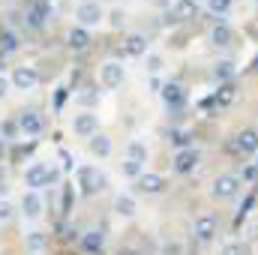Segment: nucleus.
<instances>
[{
  "mask_svg": "<svg viewBox=\"0 0 258 255\" xmlns=\"http://www.w3.org/2000/svg\"><path fill=\"white\" fill-rule=\"evenodd\" d=\"M51 180H54V171H51V168H45L42 162H33V165L27 168V174H24V183H27V186H33V189L48 186Z\"/></svg>",
  "mask_w": 258,
  "mask_h": 255,
  "instance_id": "f257e3e1",
  "label": "nucleus"
},
{
  "mask_svg": "<svg viewBox=\"0 0 258 255\" xmlns=\"http://www.w3.org/2000/svg\"><path fill=\"white\" fill-rule=\"evenodd\" d=\"M231 153H252V150H258V132L255 129H243L234 141H228L225 144Z\"/></svg>",
  "mask_w": 258,
  "mask_h": 255,
  "instance_id": "f03ea898",
  "label": "nucleus"
},
{
  "mask_svg": "<svg viewBox=\"0 0 258 255\" xmlns=\"http://www.w3.org/2000/svg\"><path fill=\"white\" fill-rule=\"evenodd\" d=\"M48 15H51V9H48V3L45 0H33L30 3V9H27V24L33 27V30H42L45 27V21H48Z\"/></svg>",
  "mask_w": 258,
  "mask_h": 255,
  "instance_id": "7ed1b4c3",
  "label": "nucleus"
},
{
  "mask_svg": "<svg viewBox=\"0 0 258 255\" xmlns=\"http://www.w3.org/2000/svg\"><path fill=\"white\" fill-rule=\"evenodd\" d=\"M237 192H240V177H234V174L216 177V183H213V195L216 198H234Z\"/></svg>",
  "mask_w": 258,
  "mask_h": 255,
  "instance_id": "20e7f679",
  "label": "nucleus"
},
{
  "mask_svg": "<svg viewBox=\"0 0 258 255\" xmlns=\"http://www.w3.org/2000/svg\"><path fill=\"white\" fill-rule=\"evenodd\" d=\"M12 81H15V87H21V90H30V87L39 81V72H36L33 66H15V72H12Z\"/></svg>",
  "mask_w": 258,
  "mask_h": 255,
  "instance_id": "39448f33",
  "label": "nucleus"
},
{
  "mask_svg": "<svg viewBox=\"0 0 258 255\" xmlns=\"http://www.w3.org/2000/svg\"><path fill=\"white\" fill-rule=\"evenodd\" d=\"M72 129H75L78 135H84V138H93L96 129H99V120H96V114H75Z\"/></svg>",
  "mask_w": 258,
  "mask_h": 255,
  "instance_id": "423d86ee",
  "label": "nucleus"
},
{
  "mask_svg": "<svg viewBox=\"0 0 258 255\" xmlns=\"http://www.w3.org/2000/svg\"><path fill=\"white\" fill-rule=\"evenodd\" d=\"M78 183H81V192L84 195H90V192H96L102 186V174L93 171V168H78Z\"/></svg>",
  "mask_w": 258,
  "mask_h": 255,
  "instance_id": "0eeeda50",
  "label": "nucleus"
},
{
  "mask_svg": "<svg viewBox=\"0 0 258 255\" xmlns=\"http://www.w3.org/2000/svg\"><path fill=\"white\" fill-rule=\"evenodd\" d=\"M75 18H78L81 24H96V21L102 18V6H99V3H81L78 12H75Z\"/></svg>",
  "mask_w": 258,
  "mask_h": 255,
  "instance_id": "6e6552de",
  "label": "nucleus"
},
{
  "mask_svg": "<svg viewBox=\"0 0 258 255\" xmlns=\"http://www.w3.org/2000/svg\"><path fill=\"white\" fill-rule=\"evenodd\" d=\"M99 75H102V84H105V87H117V84H123V66L120 63H105Z\"/></svg>",
  "mask_w": 258,
  "mask_h": 255,
  "instance_id": "1a4fd4ad",
  "label": "nucleus"
},
{
  "mask_svg": "<svg viewBox=\"0 0 258 255\" xmlns=\"http://www.w3.org/2000/svg\"><path fill=\"white\" fill-rule=\"evenodd\" d=\"M162 99H165V105H171V108H180V105L186 102V90H183L180 84H165V90H162Z\"/></svg>",
  "mask_w": 258,
  "mask_h": 255,
  "instance_id": "9d476101",
  "label": "nucleus"
},
{
  "mask_svg": "<svg viewBox=\"0 0 258 255\" xmlns=\"http://www.w3.org/2000/svg\"><path fill=\"white\" fill-rule=\"evenodd\" d=\"M195 162H198V153H195L192 147H186V150H180V153L174 156V168H177L180 174H189L195 168Z\"/></svg>",
  "mask_w": 258,
  "mask_h": 255,
  "instance_id": "9b49d317",
  "label": "nucleus"
},
{
  "mask_svg": "<svg viewBox=\"0 0 258 255\" xmlns=\"http://www.w3.org/2000/svg\"><path fill=\"white\" fill-rule=\"evenodd\" d=\"M18 126L24 129L27 135H39V132H42V117H39L36 111H24V114L18 117Z\"/></svg>",
  "mask_w": 258,
  "mask_h": 255,
  "instance_id": "f8f14e48",
  "label": "nucleus"
},
{
  "mask_svg": "<svg viewBox=\"0 0 258 255\" xmlns=\"http://www.w3.org/2000/svg\"><path fill=\"white\" fill-rule=\"evenodd\" d=\"M195 234H198L201 240H210V237L216 234V219H213V216H201V219L195 222Z\"/></svg>",
  "mask_w": 258,
  "mask_h": 255,
  "instance_id": "ddd939ff",
  "label": "nucleus"
},
{
  "mask_svg": "<svg viewBox=\"0 0 258 255\" xmlns=\"http://www.w3.org/2000/svg\"><path fill=\"white\" fill-rule=\"evenodd\" d=\"M162 186H165V180L159 174H141L138 177V189L141 192H162Z\"/></svg>",
  "mask_w": 258,
  "mask_h": 255,
  "instance_id": "4468645a",
  "label": "nucleus"
},
{
  "mask_svg": "<svg viewBox=\"0 0 258 255\" xmlns=\"http://www.w3.org/2000/svg\"><path fill=\"white\" fill-rule=\"evenodd\" d=\"M81 246H84L90 255H96V252H102V246H105V237H102L99 231H87V234H84V240H81Z\"/></svg>",
  "mask_w": 258,
  "mask_h": 255,
  "instance_id": "2eb2a0df",
  "label": "nucleus"
},
{
  "mask_svg": "<svg viewBox=\"0 0 258 255\" xmlns=\"http://www.w3.org/2000/svg\"><path fill=\"white\" fill-rule=\"evenodd\" d=\"M126 51L132 57H141V54L147 51V39H144L141 33H129L126 36Z\"/></svg>",
  "mask_w": 258,
  "mask_h": 255,
  "instance_id": "dca6fc26",
  "label": "nucleus"
},
{
  "mask_svg": "<svg viewBox=\"0 0 258 255\" xmlns=\"http://www.w3.org/2000/svg\"><path fill=\"white\" fill-rule=\"evenodd\" d=\"M15 48H18V36H15L12 30H3V33H0V57L12 54Z\"/></svg>",
  "mask_w": 258,
  "mask_h": 255,
  "instance_id": "f3484780",
  "label": "nucleus"
},
{
  "mask_svg": "<svg viewBox=\"0 0 258 255\" xmlns=\"http://www.w3.org/2000/svg\"><path fill=\"white\" fill-rule=\"evenodd\" d=\"M90 45V36H87V30H69V48H75V51H81V48H87Z\"/></svg>",
  "mask_w": 258,
  "mask_h": 255,
  "instance_id": "a211bd4d",
  "label": "nucleus"
},
{
  "mask_svg": "<svg viewBox=\"0 0 258 255\" xmlns=\"http://www.w3.org/2000/svg\"><path fill=\"white\" fill-rule=\"evenodd\" d=\"M90 150H93L96 156H108V153H111V141H108L105 135H93V138H90Z\"/></svg>",
  "mask_w": 258,
  "mask_h": 255,
  "instance_id": "6ab92c4d",
  "label": "nucleus"
},
{
  "mask_svg": "<svg viewBox=\"0 0 258 255\" xmlns=\"http://www.w3.org/2000/svg\"><path fill=\"white\" fill-rule=\"evenodd\" d=\"M174 12H177V18H195L198 15V3L195 0H177Z\"/></svg>",
  "mask_w": 258,
  "mask_h": 255,
  "instance_id": "aec40b11",
  "label": "nucleus"
},
{
  "mask_svg": "<svg viewBox=\"0 0 258 255\" xmlns=\"http://www.w3.org/2000/svg\"><path fill=\"white\" fill-rule=\"evenodd\" d=\"M39 210H42L39 195H36V192H27V195H24V213H27V216H39Z\"/></svg>",
  "mask_w": 258,
  "mask_h": 255,
  "instance_id": "412c9836",
  "label": "nucleus"
},
{
  "mask_svg": "<svg viewBox=\"0 0 258 255\" xmlns=\"http://www.w3.org/2000/svg\"><path fill=\"white\" fill-rule=\"evenodd\" d=\"M234 96H237L234 84H222V87L216 90V102H219V105H231V102H234Z\"/></svg>",
  "mask_w": 258,
  "mask_h": 255,
  "instance_id": "4be33fe9",
  "label": "nucleus"
},
{
  "mask_svg": "<svg viewBox=\"0 0 258 255\" xmlns=\"http://www.w3.org/2000/svg\"><path fill=\"white\" fill-rule=\"evenodd\" d=\"M27 249L30 252H42L45 249V234L42 231H30L27 234Z\"/></svg>",
  "mask_w": 258,
  "mask_h": 255,
  "instance_id": "5701e85b",
  "label": "nucleus"
},
{
  "mask_svg": "<svg viewBox=\"0 0 258 255\" xmlns=\"http://www.w3.org/2000/svg\"><path fill=\"white\" fill-rule=\"evenodd\" d=\"M210 39H213L216 45H228V42H231V30H228V27L222 24V27H216V30L210 33Z\"/></svg>",
  "mask_w": 258,
  "mask_h": 255,
  "instance_id": "b1692460",
  "label": "nucleus"
},
{
  "mask_svg": "<svg viewBox=\"0 0 258 255\" xmlns=\"http://www.w3.org/2000/svg\"><path fill=\"white\" fill-rule=\"evenodd\" d=\"M207 3H210V9L219 12V15H225V12L231 9V0H207Z\"/></svg>",
  "mask_w": 258,
  "mask_h": 255,
  "instance_id": "393cba45",
  "label": "nucleus"
},
{
  "mask_svg": "<svg viewBox=\"0 0 258 255\" xmlns=\"http://www.w3.org/2000/svg\"><path fill=\"white\" fill-rule=\"evenodd\" d=\"M123 171H126L129 177H138V174H141V162H135V159H126V162H123Z\"/></svg>",
  "mask_w": 258,
  "mask_h": 255,
  "instance_id": "a878e982",
  "label": "nucleus"
},
{
  "mask_svg": "<svg viewBox=\"0 0 258 255\" xmlns=\"http://www.w3.org/2000/svg\"><path fill=\"white\" fill-rule=\"evenodd\" d=\"M117 210H120L123 216H129V213L135 210V204H132V198H117Z\"/></svg>",
  "mask_w": 258,
  "mask_h": 255,
  "instance_id": "bb28decb",
  "label": "nucleus"
},
{
  "mask_svg": "<svg viewBox=\"0 0 258 255\" xmlns=\"http://www.w3.org/2000/svg\"><path fill=\"white\" fill-rule=\"evenodd\" d=\"M231 72H234V69H231V63H228V60H225V63H219V66H216V72H213V75H216V78H219V81H222V78H228V75H231Z\"/></svg>",
  "mask_w": 258,
  "mask_h": 255,
  "instance_id": "cd10ccee",
  "label": "nucleus"
},
{
  "mask_svg": "<svg viewBox=\"0 0 258 255\" xmlns=\"http://www.w3.org/2000/svg\"><path fill=\"white\" fill-rule=\"evenodd\" d=\"M129 150H132V159H135V162H141V159H144V147H141V144H132Z\"/></svg>",
  "mask_w": 258,
  "mask_h": 255,
  "instance_id": "c85d7f7f",
  "label": "nucleus"
},
{
  "mask_svg": "<svg viewBox=\"0 0 258 255\" xmlns=\"http://www.w3.org/2000/svg\"><path fill=\"white\" fill-rule=\"evenodd\" d=\"M87 93H81V102H93L96 99V93H93V87H84Z\"/></svg>",
  "mask_w": 258,
  "mask_h": 255,
  "instance_id": "c756f323",
  "label": "nucleus"
},
{
  "mask_svg": "<svg viewBox=\"0 0 258 255\" xmlns=\"http://www.w3.org/2000/svg\"><path fill=\"white\" fill-rule=\"evenodd\" d=\"M111 24L120 27V24H123V12H111Z\"/></svg>",
  "mask_w": 258,
  "mask_h": 255,
  "instance_id": "7c9ffc66",
  "label": "nucleus"
},
{
  "mask_svg": "<svg viewBox=\"0 0 258 255\" xmlns=\"http://www.w3.org/2000/svg\"><path fill=\"white\" fill-rule=\"evenodd\" d=\"M9 210H12V207H9L6 201H0V219H9Z\"/></svg>",
  "mask_w": 258,
  "mask_h": 255,
  "instance_id": "2f4dec72",
  "label": "nucleus"
},
{
  "mask_svg": "<svg viewBox=\"0 0 258 255\" xmlns=\"http://www.w3.org/2000/svg\"><path fill=\"white\" fill-rule=\"evenodd\" d=\"M222 255H240V246L237 243H231V246H225V252Z\"/></svg>",
  "mask_w": 258,
  "mask_h": 255,
  "instance_id": "473e14b6",
  "label": "nucleus"
},
{
  "mask_svg": "<svg viewBox=\"0 0 258 255\" xmlns=\"http://www.w3.org/2000/svg\"><path fill=\"white\" fill-rule=\"evenodd\" d=\"M6 90H9V81H6V78L0 75V96H6Z\"/></svg>",
  "mask_w": 258,
  "mask_h": 255,
  "instance_id": "72a5a7b5",
  "label": "nucleus"
},
{
  "mask_svg": "<svg viewBox=\"0 0 258 255\" xmlns=\"http://www.w3.org/2000/svg\"><path fill=\"white\" fill-rule=\"evenodd\" d=\"M15 132V123H3V135H12Z\"/></svg>",
  "mask_w": 258,
  "mask_h": 255,
  "instance_id": "f704fd0d",
  "label": "nucleus"
},
{
  "mask_svg": "<svg viewBox=\"0 0 258 255\" xmlns=\"http://www.w3.org/2000/svg\"><path fill=\"white\" fill-rule=\"evenodd\" d=\"M255 72H258V57H255Z\"/></svg>",
  "mask_w": 258,
  "mask_h": 255,
  "instance_id": "c9c22d12",
  "label": "nucleus"
}]
</instances>
